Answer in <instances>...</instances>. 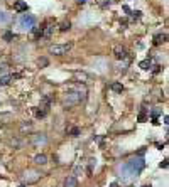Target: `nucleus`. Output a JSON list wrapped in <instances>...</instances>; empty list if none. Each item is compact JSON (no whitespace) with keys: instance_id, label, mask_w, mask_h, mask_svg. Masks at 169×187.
<instances>
[{"instance_id":"1","label":"nucleus","mask_w":169,"mask_h":187,"mask_svg":"<svg viewBox=\"0 0 169 187\" xmlns=\"http://www.w3.org/2000/svg\"><path fill=\"white\" fill-rule=\"evenodd\" d=\"M145 167V160H144L142 155L135 157V159H132V160H129L125 164V165L122 167V174H123V180H129V179H132V177H137L140 172H142V169Z\"/></svg>"},{"instance_id":"2","label":"nucleus","mask_w":169,"mask_h":187,"mask_svg":"<svg viewBox=\"0 0 169 187\" xmlns=\"http://www.w3.org/2000/svg\"><path fill=\"white\" fill-rule=\"evenodd\" d=\"M86 98V93H81V91H69L64 96V106H73V104L79 103V101H84Z\"/></svg>"},{"instance_id":"3","label":"nucleus","mask_w":169,"mask_h":187,"mask_svg":"<svg viewBox=\"0 0 169 187\" xmlns=\"http://www.w3.org/2000/svg\"><path fill=\"white\" fill-rule=\"evenodd\" d=\"M36 22L37 19L31 14H24V15L19 19V26L22 27V31H32L34 27H36Z\"/></svg>"},{"instance_id":"4","label":"nucleus","mask_w":169,"mask_h":187,"mask_svg":"<svg viewBox=\"0 0 169 187\" xmlns=\"http://www.w3.org/2000/svg\"><path fill=\"white\" fill-rule=\"evenodd\" d=\"M69 49H71V44H54L49 47V52L54 56H63V54H68Z\"/></svg>"},{"instance_id":"5","label":"nucleus","mask_w":169,"mask_h":187,"mask_svg":"<svg viewBox=\"0 0 169 187\" xmlns=\"http://www.w3.org/2000/svg\"><path fill=\"white\" fill-rule=\"evenodd\" d=\"M14 9H15L17 12H27V9H29V5H27L24 0H17L15 4H14Z\"/></svg>"},{"instance_id":"6","label":"nucleus","mask_w":169,"mask_h":187,"mask_svg":"<svg viewBox=\"0 0 169 187\" xmlns=\"http://www.w3.org/2000/svg\"><path fill=\"white\" fill-rule=\"evenodd\" d=\"M34 162H36L37 165H46L48 164V157L44 155V153H39V155L34 157Z\"/></svg>"},{"instance_id":"7","label":"nucleus","mask_w":169,"mask_h":187,"mask_svg":"<svg viewBox=\"0 0 169 187\" xmlns=\"http://www.w3.org/2000/svg\"><path fill=\"white\" fill-rule=\"evenodd\" d=\"M115 57H117V59H125V57H127V51L123 49V47L117 46L115 47Z\"/></svg>"},{"instance_id":"8","label":"nucleus","mask_w":169,"mask_h":187,"mask_svg":"<svg viewBox=\"0 0 169 187\" xmlns=\"http://www.w3.org/2000/svg\"><path fill=\"white\" fill-rule=\"evenodd\" d=\"M10 22V14H7V12L0 10V26H5Z\"/></svg>"},{"instance_id":"9","label":"nucleus","mask_w":169,"mask_h":187,"mask_svg":"<svg viewBox=\"0 0 169 187\" xmlns=\"http://www.w3.org/2000/svg\"><path fill=\"white\" fill-rule=\"evenodd\" d=\"M166 39H168L166 34H156V36H154V44H156V46H161V44L166 42Z\"/></svg>"},{"instance_id":"10","label":"nucleus","mask_w":169,"mask_h":187,"mask_svg":"<svg viewBox=\"0 0 169 187\" xmlns=\"http://www.w3.org/2000/svg\"><path fill=\"white\" fill-rule=\"evenodd\" d=\"M39 177H41V175H39L37 172H27V174H26V180L29 182V184H32V182H36Z\"/></svg>"},{"instance_id":"11","label":"nucleus","mask_w":169,"mask_h":187,"mask_svg":"<svg viewBox=\"0 0 169 187\" xmlns=\"http://www.w3.org/2000/svg\"><path fill=\"white\" fill-rule=\"evenodd\" d=\"M139 68H140V69H144V71H149V69L152 68V61H151V59L140 61V62H139Z\"/></svg>"},{"instance_id":"12","label":"nucleus","mask_w":169,"mask_h":187,"mask_svg":"<svg viewBox=\"0 0 169 187\" xmlns=\"http://www.w3.org/2000/svg\"><path fill=\"white\" fill-rule=\"evenodd\" d=\"M64 187H78V180H76V177H68V179L64 180Z\"/></svg>"},{"instance_id":"13","label":"nucleus","mask_w":169,"mask_h":187,"mask_svg":"<svg viewBox=\"0 0 169 187\" xmlns=\"http://www.w3.org/2000/svg\"><path fill=\"white\" fill-rule=\"evenodd\" d=\"M46 142H48L46 135H36V138H34V143H36V145H39V143H46Z\"/></svg>"},{"instance_id":"14","label":"nucleus","mask_w":169,"mask_h":187,"mask_svg":"<svg viewBox=\"0 0 169 187\" xmlns=\"http://www.w3.org/2000/svg\"><path fill=\"white\" fill-rule=\"evenodd\" d=\"M139 121H140V123H144V121H145V120H147V110L145 108H142V111H140V113H139Z\"/></svg>"},{"instance_id":"15","label":"nucleus","mask_w":169,"mask_h":187,"mask_svg":"<svg viewBox=\"0 0 169 187\" xmlns=\"http://www.w3.org/2000/svg\"><path fill=\"white\" fill-rule=\"evenodd\" d=\"M12 81V76H4V78H0V86H5Z\"/></svg>"},{"instance_id":"16","label":"nucleus","mask_w":169,"mask_h":187,"mask_svg":"<svg viewBox=\"0 0 169 187\" xmlns=\"http://www.w3.org/2000/svg\"><path fill=\"white\" fill-rule=\"evenodd\" d=\"M112 89H113L115 93H122V89H123V86H122L120 83H113V84H112Z\"/></svg>"},{"instance_id":"17","label":"nucleus","mask_w":169,"mask_h":187,"mask_svg":"<svg viewBox=\"0 0 169 187\" xmlns=\"http://www.w3.org/2000/svg\"><path fill=\"white\" fill-rule=\"evenodd\" d=\"M14 37H15V34H14V32H5V34H4V41L10 42Z\"/></svg>"},{"instance_id":"18","label":"nucleus","mask_w":169,"mask_h":187,"mask_svg":"<svg viewBox=\"0 0 169 187\" xmlns=\"http://www.w3.org/2000/svg\"><path fill=\"white\" fill-rule=\"evenodd\" d=\"M46 115H48V110H44V108H42V110H37V111H36V116H37V118H44Z\"/></svg>"},{"instance_id":"19","label":"nucleus","mask_w":169,"mask_h":187,"mask_svg":"<svg viewBox=\"0 0 169 187\" xmlns=\"http://www.w3.org/2000/svg\"><path fill=\"white\" fill-rule=\"evenodd\" d=\"M53 31H54V27H46V31H42V36L44 37H51Z\"/></svg>"},{"instance_id":"20","label":"nucleus","mask_w":169,"mask_h":187,"mask_svg":"<svg viewBox=\"0 0 169 187\" xmlns=\"http://www.w3.org/2000/svg\"><path fill=\"white\" fill-rule=\"evenodd\" d=\"M69 27H71V24H69V22H63V24H61V27H59V31L66 32V31L69 29Z\"/></svg>"},{"instance_id":"21","label":"nucleus","mask_w":169,"mask_h":187,"mask_svg":"<svg viewBox=\"0 0 169 187\" xmlns=\"http://www.w3.org/2000/svg\"><path fill=\"white\" fill-rule=\"evenodd\" d=\"M69 133H71V137H78L79 135V128H78V126H73Z\"/></svg>"},{"instance_id":"22","label":"nucleus","mask_w":169,"mask_h":187,"mask_svg":"<svg viewBox=\"0 0 169 187\" xmlns=\"http://www.w3.org/2000/svg\"><path fill=\"white\" fill-rule=\"evenodd\" d=\"M130 17H132V19H140V12H139V10L130 12Z\"/></svg>"},{"instance_id":"23","label":"nucleus","mask_w":169,"mask_h":187,"mask_svg":"<svg viewBox=\"0 0 169 187\" xmlns=\"http://www.w3.org/2000/svg\"><path fill=\"white\" fill-rule=\"evenodd\" d=\"M151 115H152V118H157L159 115H161V110H152V111H151Z\"/></svg>"},{"instance_id":"24","label":"nucleus","mask_w":169,"mask_h":187,"mask_svg":"<svg viewBox=\"0 0 169 187\" xmlns=\"http://www.w3.org/2000/svg\"><path fill=\"white\" fill-rule=\"evenodd\" d=\"M159 167H161V169H168V159H164V160L159 164Z\"/></svg>"},{"instance_id":"25","label":"nucleus","mask_w":169,"mask_h":187,"mask_svg":"<svg viewBox=\"0 0 169 187\" xmlns=\"http://www.w3.org/2000/svg\"><path fill=\"white\" fill-rule=\"evenodd\" d=\"M39 64H41V66H48V59H41Z\"/></svg>"},{"instance_id":"26","label":"nucleus","mask_w":169,"mask_h":187,"mask_svg":"<svg viewBox=\"0 0 169 187\" xmlns=\"http://www.w3.org/2000/svg\"><path fill=\"white\" fill-rule=\"evenodd\" d=\"M154 68H156V69H154V74H157L159 71H161V68H162V66H154Z\"/></svg>"},{"instance_id":"27","label":"nucleus","mask_w":169,"mask_h":187,"mask_svg":"<svg viewBox=\"0 0 169 187\" xmlns=\"http://www.w3.org/2000/svg\"><path fill=\"white\" fill-rule=\"evenodd\" d=\"M151 121H152V125H159V120L157 118H152Z\"/></svg>"},{"instance_id":"28","label":"nucleus","mask_w":169,"mask_h":187,"mask_svg":"<svg viewBox=\"0 0 169 187\" xmlns=\"http://www.w3.org/2000/svg\"><path fill=\"white\" fill-rule=\"evenodd\" d=\"M168 123H169V116L166 115V116H164V125H168Z\"/></svg>"},{"instance_id":"29","label":"nucleus","mask_w":169,"mask_h":187,"mask_svg":"<svg viewBox=\"0 0 169 187\" xmlns=\"http://www.w3.org/2000/svg\"><path fill=\"white\" fill-rule=\"evenodd\" d=\"M123 10H125L127 14H130V12H132V10H130V9H129V7H127V5H123Z\"/></svg>"},{"instance_id":"30","label":"nucleus","mask_w":169,"mask_h":187,"mask_svg":"<svg viewBox=\"0 0 169 187\" xmlns=\"http://www.w3.org/2000/svg\"><path fill=\"white\" fill-rule=\"evenodd\" d=\"M110 187H118V184H117V182H112V184H110Z\"/></svg>"},{"instance_id":"31","label":"nucleus","mask_w":169,"mask_h":187,"mask_svg":"<svg viewBox=\"0 0 169 187\" xmlns=\"http://www.w3.org/2000/svg\"><path fill=\"white\" fill-rule=\"evenodd\" d=\"M78 2H79V4H84V2H86V0H78Z\"/></svg>"},{"instance_id":"32","label":"nucleus","mask_w":169,"mask_h":187,"mask_svg":"<svg viewBox=\"0 0 169 187\" xmlns=\"http://www.w3.org/2000/svg\"><path fill=\"white\" fill-rule=\"evenodd\" d=\"M19 187H26V186H19Z\"/></svg>"},{"instance_id":"33","label":"nucleus","mask_w":169,"mask_h":187,"mask_svg":"<svg viewBox=\"0 0 169 187\" xmlns=\"http://www.w3.org/2000/svg\"><path fill=\"white\" fill-rule=\"evenodd\" d=\"M144 187H151V186H144Z\"/></svg>"}]
</instances>
